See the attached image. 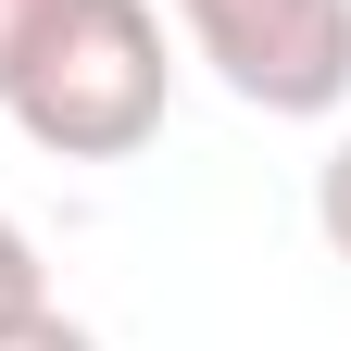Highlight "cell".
I'll return each instance as SVG.
<instances>
[{"mask_svg": "<svg viewBox=\"0 0 351 351\" xmlns=\"http://www.w3.org/2000/svg\"><path fill=\"white\" fill-rule=\"evenodd\" d=\"M163 101H176V63H163L151 0H63L38 25V51L13 63V88H0V113L51 163H125L163 125Z\"/></svg>", "mask_w": 351, "mask_h": 351, "instance_id": "1", "label": "cell"}, {"mask_svg": "<svg viewBox=\"0 0 351 351\" xmlns=\"http://www.w3.org/2000/svg\"><path fill=\"white\" fill-rule=\"evenodd\" d=\"M189 51L226 75V101L314 125L351 101V0H176Z\"/></svg>", "mask_w": 351, "mask_h": 351, "instance_id": "2", "label": "cell"}, {"mask_svg": "<svg viewBox=\"0 0 351 351\" xmlns=\"http://www.w3.org/2000/svg\"><path fill=\"white\" fill-rule=\"evenodd\" d=\"M25 301H51V263H38V239L13 226V213H0V326H13Z\"/></svg>", "mask_w": 351, "mask_h": 351, "instance_id": "3", "label": "cell"}, {"mask_svg": "<svg viewBox=\"0 0 351 351\" xmlns=\"http://www.w3.org/2000/svg\"><path fill=\"white\" fill-rule=\"evenodd\" d=\"M0 351H101V339H88V326L63 314V301H25V314L0 326Z\"/></svg>", "mask_w": 351, "mask_h": 351, "instance_id": "4", "label": "cell"}, {"mask_svg": "<svg viewBox=\"0 0 351 351\" xmlns=\"http://www.w3.org/2000/svg\"><path fill=\"white\" fill-rule=\"evenodd\" d=\"M314 226H326V251L351 263V138L326 151V176H314Z\"/></svg>", "mask_w": 351, "mask_h": 351, "instance_id": "5", "label": "cell"}, {"mask_svg": "<svg viewBox=\"0 0 351 351\" xmlns=\"http://www.w3.org/2000/svg\"><path fill=\"white\" fill-rule=\"evenodd\" d=\"M63 13V0H0V88H13V63L38 51V25H51Z\"/></svg>", "mask_w": 351, "mask_h": 351, "instance_id": "6", "label": "cell"}]
</instances>
